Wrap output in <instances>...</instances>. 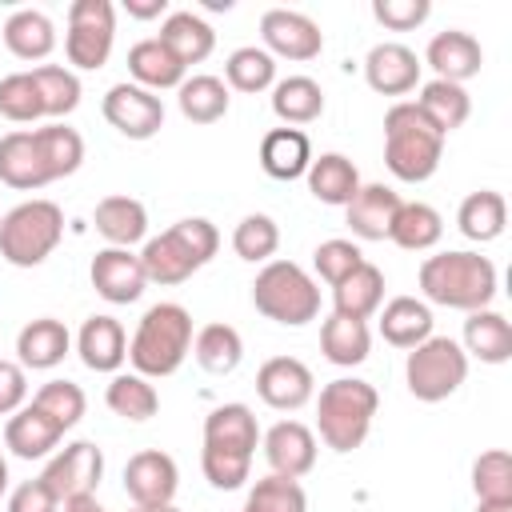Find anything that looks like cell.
I'll return each instance as SVG.
<instances>
[{"label":"cell","instance_id":"obj_1","mask_svg":"<svg viewBox=\"0 0 512 512\" xmlns=\"http://www.w3.org/2000/svg\"><path fill=\"white\" fill-rule=\"evenodd\" d=\"M496 288H500L496 264L480 252H468V248H448V252L424 256V264H420L424 304L476 312V308H492Z\"/></svg>","mask_w":512,"mask_h":512},{"label":"cell","instance_id":"obj_2","mask_svg":"<svg viewBox=\"0 0 512 512\" xmlns=\"http://www.w3.org/2000/svg\"><path fill=\"white\" fill-rule=\"evenodd\" d=\"M192 336H196V332H192V312H188L184 304H176V300L152 304V308L140 316V324H136V332H132V340H128L132 372H140V376H148V380L172 376V372L188 360Z\"/></svg>","mask_w":512,"mask_h":512},{"label":"cell","instance_id":"obj_3","mask_svg":"<svg viewBox=\"0 0 512 512\" xmlns=\"http://www.w3.org/2000/svg\"><path fill=\"white\" fill-rule=\"evenodd\" d=\"M220 248V232L204 216H184L160 236H148L140 248V264L148 284H184L192 272H200Z\"/></svg>","mask_w":512,"mask_h":512},{"label":"cell","instance_id":"obj_4","mask_svg":"<svg viewBox=\"0 0 512 512\" xmlns=\"http://www.w3.org/2000/svg\"><path fill=\"white\" fill-rule=\"evenodd\" d=\"M444 160V136L412 100H396L384 112V164L404 184H424Z\"/></svg>","mask_w":512,"mask_h":512},{"label":"cell","instance_id":"obj_5","mask_svg":"<svg viewBox=\"0 0 512 512\" xmlns=\"http://www.w3.org/2000/svg\"><path fill=\"white\" fill-rule=\"evenodd\" d=\"M376 408L380 396L368 380L336 376L316 396V432L332 452H356L372 432Z\"/></svg>","mask_w":512,"mask_h":512},{"label":"cell","instance_id":"obj_6","mask_svg":"<svg viewBox=\"0 0 512 512\" xmlns=\"http://www.w3.org/2000/svg\"><path fill=\"white\" fill-rule=\"evenodd\" d=\"M252 304L260 316H268L284 328H300L320 316V288L300 264L268 260L252 280Z\"/></svg>","mask_w":512,"mask_h":512},{"label":"cell","instance_id":"obj_7","mask_svg":"<svg viewBox=\"0 0 512 512\" xmlns=\"http://www.w3.org/2000/svg\"><path fill=\"white\" fill-rule=\"evenodd\" d=\"M64 236V212L52 200H24L12 212L0 216V256L12 268H36L44 264Z\"/></svg>","mask_w":512,"mask_h":512},{"label":"cell","instance_id":"obj_8","mask_svg":"<svg viewBox=\"0 0 512 512\" xmlns=\"http://www.w3.org/2000/svg\"><path fill=\"white\" fill-rule=\"evenodd\" d=\"M468 380V356L452 336H428L424 344L408 348L404 360V384L416 400L424 404H440L448 400L460 384Z\"/></svg>","mask_w":512,"mask_h":512},{"label":"cell","instance_id":"obj_9","mask_svg":"<svg viewBox=\"0 0 512 512\" xmlns=\"http://www.w3.org/2000/svg\"><path fill=\"white\" fill-rule=\"evenodd\" d=\"M116 44V8L112 0H72L64 28V56L80 72H96L108 64Z\"/></svg>","mask_w":512,"mask_h":512},{"label":"cell","instance_id":"obj_10","mask_svg":"<svg viewBox=\"0 0 512 512\" xmlns=\"http://www.w3.org/2000/svg\"><path fill=\"white\" fill-rule=\"evenodd\" d=\"M40 480L48 484V492L64 504L76 496H96L100 480H104V452L92 440H72L64 448L52 452V460L44 464Z\"/></svg>","mask_w":512,"mask_h":512},{"label":"cell","instance_id":"obj_11","mask_svg":"<svg viewBox=\"0 0 512 512\" xmlns=\"http://www.w3.org/2000/svg\"><path fill=\"white\" fill-rule=\"evenodd\" d=\"M260 48L272 56V60H316L324 52V32L312 16L296 12V8H268L260 16Z\"/></svg>","mask_w":512,"mask_h":512},{"label":"cell","instance_id":"obj_12","mask_svg":"<svg viewBox=\"0 0 512 512\" xmlns=\"http://www.w3.org/2000/svg\"><path fill=\"white\" fill-rule=\"evenodd\" d=\"M104 120L128 140H152L164 128V100L132 80H120L104 92Z\"/></svg>","mask_w":512,"mask_h":512},{"label":"cell","instance_id":"obj_13","mask_svg":"<svg viewBox=\"0 0 512 512\" xmlns=\"http://www.w3.org/2000/svg\"><path fill=\"white\" fill-rule=\"evenodd\" d=\"M88 280H92L96 296L108 304H136L148 288L140 252H132V248H100L88 264Z\"/></svg>","mask_w":512,"mask_h":512},{"label":"cell","instance_id":"obj_14","mask_svg":"<svg viewBox=\"0 0 512 512\" xmlns=\"http://www.w3.org/2000/svg\"><path fill=\"white\" fill-rule=\"evenodd\" d=\"M256 396L276 412H296L316 396L312 368L296 356H272L256 372Z\"/></svg>","mask_w":512,"mask_h":512},{"label":"cell","instance_id":"obj_15","mask_svg":"<svg viewBox=\"0 0 512 512\" xmlns=\"http://www.w3.org/2000/svg\"><path fill=\"white\" fill-rule=\"evenodd\" d=\"M260 448H264V460H268V468L276 476L300 480V476H308L316 468V432L308 424H300V420H276L264 432Z\"/></svg>","mask_w":512,"mask_h":512},{"label":"cell","instance_id":"obj_16","mask_svg":"<svg viewBox=\"0 0 512 512\" xmlns=\"http://www.w3.org/2000/svg\"><path fill=\"white\" fill-rule=\"evenodd\" d=\"M180 488V468L168 452L160 448H144L136 456H128L124 464V492L132 504H172Z\"/></svg>","mask_w":512,"mask_h":512},{"label":"cell","instance_id":"obj_17","mask_svg":"<svg viewBox=\"0 0 512 512\" xmlns=\"http://www.w3.org/2000/svg\"><path fill=\"white\" fill-rule=\"evenodd\" d=\"M420 56L400 40H380L364 56V80L380 96H404L420 84Z\"/></svg>","mask_w":512,"mask_h":512},{"label":"cell","instance_id":"obj_18","mask_svg":"<svg viewBox=\"0 0 512 512\" xmlns=\"http://www.w3.org/2000/svg\"><path fill=\"white\" fill-rule=\"evenodd\" d=\"M424 64L436 72V80H448V84H464L472 76H480L484 68V48L472 32L464 28H444L428 40L424 48Z\"/></svg>","mask_w":512,"mask_h":512},{"label":"cell","instance_id":"obj_19","mask_svg":"<svg viewBox=\"0 0 512 512\" xmlns=\"http://www.w3.org/2000/svg\"><path fill=\"white\" fill-rule=\"evenodd\" d=\"M76 356L84 360V368L116 376V372L124 368V360H128L124 324H120L116 316H104V312L88 316V320L80 324V332H76Z\"/></svg>","mask_w":512,"mask_h":512},{"label":"cell","instance_id":"obj_20","mask_svg":"<svg viewBox=\"0 0 512 512\" xmlns=\"http://www.w3.org/2000/svg\"><path fill=\"white\" fill-rule=\"evenodd\" d=\"M396 208H400V192H392L388 184H360L356 196L344 204V220L356 240H388Z\"/></svg>","mask_w":512,"mask_h":512},{"label":"cell","instance_id":"obj_21","mask_svg":"<svg viewBox=\"0 0 512 512\" xmlns=\"http://www.w3.org/2000/svg\"><path fill=\"white\" fill-rule=\"evenodd\" d=\"M72 352V336L56 316H40L28 320L16 336V364L28 372H48L56 364H64V356Z\"/></svg>","mask_w":512,"mask_h":512},{"label":"cell","instance_id":"obj_22","mask_svg":"<svg viewBox=\"0 0 512 512\" xmlns=\"http://www.w3.org/2000/svg\"><path fill=\"white\" fill-rule=\"evenodd\" d=\"M0 180L8 188H20V192H36V188L52 184L32 128H16V132L0 136Z\"/></svg>","mask_w":512,"mask_h":512},{"label":"cell","instance_id":"obj_23","mask_svg":"<svg viewBox=\"0 0 512 512\" xmlns=\"http://www.w3.org/2000/svg\"><path fill=\"white\" fill-rule=\"evenodd\" d=\"M156 40H160L184 68L208 60L212 48H216V32H212V24H208L200 12H192V8H176V12H168L164 24H160V36H156Z\"/></svg>","mask_w":512,"mask_h":512},{"label":"cell","instance_id":"obj_24","mask_svg":"<svg viewBox=\"0 0 512 512\" xmlns=\"http://www.w3.org/2000/svg\"><path fill=\"white\" fill-rule=\"evenodd\" d=\"M60 436H64V432H60L36 404L16 408V412L8 416V424H4V448H8L12 456H20V460H44V456H52L56 444H60Z\"/></svg>","mask_w":512,"mask_h":512},{"label":"cell","instance_id":"obj_25","mask_svg":"<svg viewBox=\"0 0 512 512\" xmlns=\"http://www.w3.org/2000/svg\"><path fill=\"white\" fill-rule=\"evenodd\" d=\"M204 444L208 448H228L240 456H256L260 444V424L248 404H216L204 416Z\"/></svg>","mask_w":512,"mask_h":512},{"label":"cell","instance_id":"obj_26","mask_svg":"<svg viewBox=\"0 0 512 512\" xmlns=\"http://www.w3.org/2000/svg\"><path fill=\"white\" fill-rule=\"evenodd\" d=\"M464 356H476L480 364H508L512 360V324L496 308H476L464 320Z\"/></svg>","mask_w":512,"mask_h":512},{"label":"cell","instance_id":"obj_27","mask_svg":"<svg viewBox=\"0 0 512 512\" xmlns=\"http://www.w3.org/2000/svg\"><path fill=\"white\" fill-rule=\"evenodd\" d=\"M92 224L108 248H132L148 236V208L136 196H104L92 212Z\"/></svg>","mask_w":512,"mask_h":512},{"label":"cell","instance_id":"obj_28","mask_svg":"<svg viewBox=\"0 0 512 512\" xmlns=\"http://www.w3.org/2000/svg\"><path fill=\"white\" fill-rule=\"evenodd\" d=\"M184 64L156 40V36H148V40H136L132 48H128V76H132V84H140V88H148V92H164V88H180L184 84Z\"/></svg>","mask_w":512,"mask_h":512},{"label":"cell","instance_id":"obj_29","mask_svg":"<svg viewBox=\"0 0 512 512\" xmlns=\"http://www.w3.org/2000/svg\"><path fill=\"white\" fill-rule=\"evenodd\" d=\"M384 304V272L376 264H360L352 268L340 284H332V312L348 316V320H368L376 316Z\"/></svg>","mask_w":512,"mask_h":512},{"label":"cell","instance_id":"obj_30","mask_svg":"<svg viewBox=\"0 0 512 512\" xmlns=\"http://www.w3.org/2000/svg\"><path fill=\"white\" fill-rule=\"evenodd\" d=\"M304 180H308V192L320 204H332V208H344L356 196V188H360V172H356V164L344 152H320V156H312Z\"/></svg>","mask_w":512,"mask_h":512},{"label":"cell","instance_id":"obj_31","mask_svg":"<svg viewBox=\"0 0 512 512\" xmlns=\"http://www.w3.org/2000/svg\"><path fill=\"white\" fill-rule=\"evenodd\" d=\"M4 48L16 60H44L56 48V24L40 8H16L4 20Z\"/></svg>","mask_w":512,"mask_h":512},{"label":"cell","instance_id":"obj_32","mask_svg":"<svg viewBox=\"0 0 512 512\" xmlns=\"http://www.w3.org/2000/svg\"><path fill=\"white\" fill-rule=\"evenodd\" d=\"M380 336L392 344V348H416L432 336V308L416 296H392L384 308H380Z\"/></svg>","mask_w":512,"mask_h":512},{"label":"cell","instance_id":"obj_33","mask_svg":"<svg viewBox=\"0 0 512 512\" xmlns=\"http://www.w3.org/2000/svg\"><path fill=\"white\" fill-rule=\"evenodd\" d=\"M312 164V144L300 128H272L260 140V168L272 180H300Z\"/></svg>","mask_w":512,"mask_h":512},{"label":"cell","instance_id":"obj_34","mask_svg":"<svg viewBox=\"0 0 512 512\" xmlns=\"http://www.w3.org/2000/svg\"><path fill=\"white\" fill-rule=\"evenodd\" d=\"M320 352L328 364L336 368H356L368 360L372 352V332H368V320H348V316H328L320 324Z\"/></svg>","mask_w":512,"mask_h":512},{"label":"cell","instance_id":"obj_35","mask_svg":"<svg viewBox=\"0 0 512 512\" xmlns=\"http://www.w3.org/2000/svg\"><path fill=\"white\" fill-rule=\"evenodd\" d=\"M176 104H180V116L192 120V124H216L228 116V104H232V92L220 76H208V72H196V76H184V84L176 88Z\"/></svg>","mask_w":512,"mask_h":512},{"label":"cell","instance_id":"obj_36","mask_svg":"<svg viewBox=\"0 0 512 512\" xmlns=\"http://www.w3.org/2000/svg\"><path fill=\"white\" fill-rule=\"evenodd\" d=\"M412 104L428 116V124H432L440 136L464 128V120L472 116V96L464 92V84H448V80H428V84H420V96H416Z\"/></svg>","mask_w":512,"mask_h":512},{"label":"cell","instance_id":"obj_37","mask_svg":"<svg viewBox=\"0 0 512 512\" xmlns=\"http://www.w3.org/2000/svg\"><path fill=\"white\" fill-rule=\"evenodd\" d=\"M272 112L284 120V128L312 124L324 112V88L312 76H284L272 84Z\"/></svg>","mask_w":512,"mask_h":512},{"label":"cell","instance_id":"obj_38","mask_svg":"<svg viewBox=\"0 0 512 512\" xmlns=\"http://www.w3.org/2000/svg\"><path fill=\"white\" fill-rule=\"evenodd\" d=\"M440 236H444V220H440V212L432 204H424V200H400L396 220H392V232H388V240L396 248H404V252H428V248L440 244Z\"/></svg>","mask_w":512,"mask_h":512},{"label":"cell","instance_id":"obj_39","mask_svg":"<svg viewBox=\"0 0 512 512\" xmlns=\"http://www.w3.org/2000/svg\"><path fill=\"white\" fill-rule=\"evenodd\" d=\"M104 400H108V408H112L120 420H132V424L152 420L156 408H160L156 384H152L148 376H140V372H116V376L108 380V388H104Z\"/></svg>","mask_w":512,"mask_h":512},{"label":"cell","instance_id":"obj_40","mask_svg":"<svg viewBox=\"0 0 512 512\" xmlns=\"http://www.w3.org/2000/svg\"><path fill=\"white\" fill-rule=\"evenodd\" d=\"M456 224H460V232H464L468 240L488 244V240H496V236L504 232V224H508V204H504V196H500L496 188H480V192H472V196L460 200Z\"/></svg>","mask_w":512,"mask_h":512},{"label":"cell","instance_id":"obj_41","mask_svg":"<svg viewBox=\"0 0 512 512\" xmlns=\"http://www.w3.org/2000/svg\"><path fill=\"white\" fill-rule=\"evenodd\" d=\"M192 356L204 372L212 376H228L240 368L244 360V340L232 324H204L196 336H192Z\"/></svg>","mask_w":512,"mask_h":512},{"label":"cell","instance_id":"obj_42","mask_svg":"<svg viewBox=\"0 0 512 512\" xmlns=\"http://www.w3.org/2000/svg\"><path fill=\"white\" fill-rule=\"evenodd\" d=\"M32 136H36V148H40L44 168H48L52 180L72 176V172L84 164V136H80L76 128L52 120V124H44V128H32Z\"/></svg>","mask_w":512,"mask_h":512},{"label":"cell","instance_id":"obj_43","mask_svg":"<svg viewBox=\"0 0 512 512\" xmlns=\"http://www.w3.org/2000/svg\"><path fill=\"white\" fill-rule=\"evenodd\" d=\"M32 84L40 92V104H44V116L60 120V116H72L80 108V76L64 64H36L32 68Z\"/></svg>","mask_w":512,"mask_h":512},{"label":"cell","instance_id":"obj_44","mask_svg":"<svg viewBox=\"0 0 512 512\" xmlns=\"http://www.w3.org/2000/svg\"><path fill=\"white\" fill-rule=\"evenodd\" d=\"M224 84L236 92H268L276 84V60L260 48V44H244L224 60Z\"/></svg>","mask_w":512,"mask_h":512},{"label":"cell","instance_id":"obj_45","mask_svg":"<svg viewBox=\"0 0 512 512\" xmlns=\"http://www.w3.org/2000/svg\"><path fill=\"white\" fill-rule=\"evenodd\" d=\"M280 248V224L268 212H248L236 228H232V252L248 264H268Z\"/></svg>","mask_w":512,"mask_h":512},{"label":"cell","instance_id":"obj_46","mask_svg":"<svg viewBox=\"0 0 512 512\" xmlns=\"http://www.w3.org/2000/svg\"><path fill=\"white\" fill-rule=\"evenodd\" d=\"M32 404L60 428V432H68V428H76L80 420H84V408H88V396H84V388L80 384H72V380H48V384H40L36 388V396H32Z\"/></svg>","mask_w":512,"mask_h":512},{"label":"cell","instance_id":"obj_47","mask_svg":"<svg viewBox=\"0 0 512 512\" xmlns=\"http://www.w3.org/2000/svg\"><path fill=\"white\" fill-rule=\"evenodd\" d=\"M240 512H308V496H304L300 480H288V476L268 472L264 480H256L248 488Z\"/></svg>","mask_w":512,"mask_h":512},{"label":"cell","instance_id":"obj_48","mask_svg":"<svg viewBox=\"0 0 512 512\" xmlns=\"http://www.w3.org/2000/svg\"><path fill=\"white\" fill-rule=\"evenodd\" d=\"M472 492L476 500H512V456L504 448H488L472 460Z\"/></svg>","mask_w":512,"mask_h":512},{"label":"cell","instance_id":"obj_49","mask_svg":"<svg viewBox=\"0 0 512 512\" xmlns=\"http://www.w3.org/2000/svg\"><path fill=\"white\" fill-rule=\"evenodd\" d=\"M0 116L12 124L44 120V104H40V92L32 84V72H8L0 80Z\"/></svg>","mask_w":512,"mask_h":512},{"label":"cell","instance_id":"obj_50","mask_svg":"<svg viewBox=\"0 0 512 512\" xmlns=\"http://www.w3.org/2000/svg\"><path fill=\"white\" fill-rule=\"evenodd\" d=\"M364 264V252H360V244L356 240H324V244H316V252H312V268H316V276L324 280V284H340L352 268H360Z\"/></svg>","mask_w":512,"mask_h":512},{"label":"cell","instance_id":"obj_51","mask_svg":"<svg viewBox=\"0 0 512 512\" xmlns=\"http://www.w3.org/2000/svg\"><path fill=\"white\" fill-rule=\"evenodd\" d=\"M200 468H204V480L220 492H232L248 480L252 472V456H240V452H228V448H208L200 452Z\"/></svg>","mask_w":512,"mask_h":512},{"label":"cell","instance_id":"obj_52","mask_svg":"<svg viewBox=\"0 0 512 512\" xmlns=\"http://www.w3.org/2000/svg\"><path fill=\"white\" fill-rule=\"evenodd\" d=\"M428 12H432L428 0H372V16L388 32H412L428 20Z\"/></svg>","mask_w":512,"mask_h":512},{"label":"cell","instance_id":"obj_53","mask_svg":"<svg viewBox=\"0 0 512 512\" xmlns=\"http://www.w3.org/2000/svg\"><path fill=\"white\" fill-rule=\"evenodd\" d=\"M8 512H60V500L48 492V484L36 476V480H24L12 488L8 496Z\"/></svg>","mask_w":512,"mask_h":512},{"label":"cell","instance_id":"obj_54","mask_svg":"<svg viewBox=\"0 0 512 512\" xmlns=\"http://www.w3.org/2000/svg\"><path fill=\"white\" fill-rule=\"evenodd\" d=\"M28 404V372L16 360H0V416Z\"/></svg>","mask_w":512,"mask_h":512},{"label":"cell","instance_id":"obj_55","mask_svg":"<svg viewBox=\"0 0 512 512\" xmlns=\"http://www.w3.org/2000/svg\"><path fill=\"white\" fill-rule=\"evenodd\" d=\"M124 12L136 16V20H156V16H168V0H124Z\"/></svg>","mask_w":512,"mask_h":512},{"label":"cell","instance_id":"obj_56","mask_svg":"<svg viewBox=\"0 0 512 512\" xmlns=\"http://www.w3.org/2000/svg\"><path fill=\"white\" fill-rule=\"evenodd\" d=\"M60 512H104L96 496H76V500H64Z\"/></svg>","mask_w":512,"mask_h":512},{"label":"cell","instance_id":"obj_57","mask_svg":"<svg viewBox=\"0 0 512 512\" xmlns=\"http://www.w3.org/2000/svg\"><path fill=\"white\" fill-rule=\"evenodd\" d=\"M476 512H512V500H476Z\"/></svg>","mask_w":512,"mask_h":512},{"label":"cell","instance_id":"obj_58","mask_svg":"<svg viewBox=\"0 0 512 512\" xmlns=\"http://www.w3.org/2000/svg\"><path fill=\"white\" fill-rule=\"evenodd\" d=\"M128 512H180L176 504H132Z\"/></svg>","mask_w":512,"mask_h":512},{"label":"cell","instance_id":"obj_59","mask_svg":"<svg viewBox=\"0 0 512 512\" xmlns=\"http://www.w3.org/2000/svg\"><path fill=\"white\" fill-rule=\"evenodd\" d=\"M8 492V460H4V452H0V496Z\"/></svg>","mask_w":512,"mask_h":512}]
</instances>
